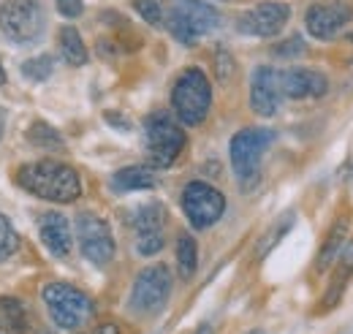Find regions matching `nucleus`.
Here are the masks:
<instances>
[{"label":"nucleus","mask_w":353,"mask_h":334,"mask_svg":"<svg viewBox=\"0 0 353 334\" xmlns=\"http://www.w3.org/2000/svg\"><path fill=\"white\" fill-rule=\"evenodd\" d=\"M283 84L280 71L272 66H259L250 77V109L259 117H274L283 104Z\"/></svg>","instance_id":"13"},{"label":"nucleus","mask_w":353,"mask_h":334,"mask_svg":"<svg viewBox=\"0 0 353 334\" xmlns=\"http://www.w3.org/2000/svg\"><path fill=\"white\" fill-rule=\"evenodd\" d=\"M90 334H120V326L117 324H101V326H95Z\"/></svg>","instance_id":"31"},{"label":"nucleus","mask_w":353,"mask_h":334,"mask_svg":"<svg viewBox=\"0 0 353 334\" xmlns=\"http://www.w3.org/2000/svg\"><path fill=\"white\" fill-rule=\"evenodd\" d=\"M19 188H25L30 196H39L54 204H74L82 196V179L77 168L60 161H36L19 168L17 174Z\"/></svg>","instance_id":"1"},{"label":"nucleus","mask_w":353,"mask_h":334,"mask_svg":"<svg viewBox=\"0 0 353 334\" xmlns=\"http://www.w3.org/2000/svg\"><path fill=\"white\" fill-rule=\"evenodd\" d=\"M52 68H54V63L49 55H39V57H30L22 63V74L30 82H46L52 77Z\"/></svg>","instance_id":"24"},{"label":"nucleus","mask_w":353,"mask_h":334,"mask_svg":"<svg viewBox=\"0 0 353 334\" xmlns=\"http://www.w3.org/2000/svg\"><path fill=\"white\" fill-rule=\"evenodd\" d=\"M41 299H44L52 324L63 332H77L88 326L95 315V302L85 291L68 283H46Z\"/></svg>","instance_id":"2"},{"label":"nucleus","mask_w":353,"mask_h":334,"mask_svg":"<svg viewBox=\"0 0 353 334\" xmlns=\"http://www.w3.org/2000/svg\"><path fill=\"white\" fill-rule=\"evenodd\" d=\"M77 239H79V250L95 266H109L114 261V234L112 226L95 215V212H79L77 215Z\"/></svg>","instance_id":"10"},{"label":"nucleus","mask_w":353,"mask_h":334,"mask_svg":"<svg viewBox=\"0 0 353 334\" xmlns=\"http://www.w3.org/2000/svg\"><path fill=\"white\" fill-rule=\"evenodd\" d=\"M193 334H215V329H212L210 324H201V326H199V329H196Z\"/></svg>","instance_id":"32"},{"label":"nucleus","mask_w":353,"mask_h":334,"mask_svg":"<svg viewBox=\"0 0 353 334\" xmlns=\"http://www.w3.org/2000/svg\"><path fill=\"white\" fill-rule=\"evenodd\" d=\"M291 223H294V215H285V217H283V220H280V223H277V226H274V228L266 234L264 242H261V248H259V258H261V255H266V253H269L274 245H277V242H280V237H283V234L291 228Z\"/></svg>","instance_id":"27"},{"label":"nucleus","mask_w":353,"mask_h":334,"mask_svg":"<svg viewBox=\"0 0 353 334\" xmlns=\"http://www.w3.org/2000/svg\"><path fill=\"white\" fill-rule=\"evenodd\" d=\"M57 3V11L65 17V19H77L82 11H85V3L82 0H54Z\"/></svg>","instance_id":"30"},{"label":"nucleus","mask_w":353,"mask_h":334,"mask_svg":"<svg viewBox=\"0 0 353 334\" xmlns=\"http://www.w3.org/2000/svg\"><path fill=\"white\" fill-rule=\"evenodd\" d=\"M144 139H147V158L155 168L172 166L188 141L182 126L166 112H152L144 120Z\"/></svg>","instance_id":"7"},{"label":"nucleus","mask_w":353,"mask_h":334,"mask_svg":"<svg viewBox=\"0 0 353 334\" xmlns=\"http://www.w3.org/2000/svg\"><path fill=\"white\" fill-rule=\"evenodd\" d=\"M234 71H236L234 57H231L225 49H218V55H215V74H218V82H221V84L231 82Z\"/></svg>","instance_id":"28"},{"label":"nucleus","mask_w":353,"mask_h":334,"mask_svg":"<svg viewBox=\"0 0 353 334\" xmlns=\"http://www.w3.org/2000/svg\"><path fill=\"white\" fill-rule=\"evenodd\" d=\"M163 217H166V215H163V207L155 204V202L139 207L136 220H133V226H136V250H139V255L150 258V255L163 250V245H166Z\"/></svg>","instance_id":"14"},{"label":"nucleus","mask_w":353,"mask_h":334,"mask_svg":"<svg viewBox=\"0 0 353 334\" xmlns=\"http://www.w3.org/2000/svg\"><path fill=\"white\" fill-rule=\"evenodd\" d=\"M17 248H19V234L14 231L11 220L0 212V261L8 258V255H14Z\"/></svg>","instance_id":"26"},{"label":"nucleus","mask_w":353,"mask_h":334,"mask_svg":"<svg viewBox=\"0 0 353 334\" xmlns=\"http://www.w3.org/2000/svg\"><path fill=\"white\" fill-rule=\"evenodd\" d=\"M351 277H353V237L345 242V248L340 250L337 261H334L332 277H329L326 291H323L321 302H318L315 315H326V313H332V310H337L343 304V296H345L348 286H351Z\"/></svg>","instance_id":"15"},{"label":"nucleus","mask_w":353,"mask_h":334,"mask_svg":"<svg viewBox=\"0 0 353 334\" xmlns=\"http://www.w3.org/2000/svg\"><path fill=\"white\" fill-rule=\"evenodd\" d=\"M0 334H8V329H6V324L0 321Z\"/></svg>","instance_id":"35"},{"label":"nucleus","mask_w":353,"mask_h":334,"mask_svg":"<svg viewBox=\"0 0 353 334\" xmlns=\"http://www.w3.org/2000/svg\"><path fill=\"white\" fill-rule=\"evenodd\" d=\"M291 19V6L283 0H266L253 6L250 11H245L236 19V30L245 36H256V39H272L277 36L285 22Z\"/></svg>","instance_id":"12"},{"label":"nucleus","mask_w":353,"mask_h":334,"mask_svg":"<svg viewBox=\"0 0 353 334\" xmlns=\"http://www.w3.org/2000/svg\"><path fill=\"white\" fill-rule=\"evenodd\" d=\"M57 41H60V55H63V60H65L68 66L79 68V66H85V63H88V57H90L88 46H85V41H82V33H79L74 25L60 28Z\"/></svg>","instance_id":"20"},{"label":"nucleus","mask_w":353,"mask_h":334,"mask_svg":"<svg viewBox=\"0 0 353 334\" xmlns=\"http://www.w3.org/2000/svg\"><path fill=\"white\" fill-rule=\"evenodd\" d=\"M221 25V14L204 0H172L166 11V28L179 43L193 46Z\"/></svg>","instance_id":"4"},{"label":"nucleus","mask_w":353,"mask_h":334,"mask_svg":"<svg viewBox=\"0 0 353 334\" xmlns=\"http://www.w3.org/2000/svg\"><path fill=\"white\" fill-rule=\"evenodd\" d=\"M182 212L196 231L212 228L225 212V196L215 185L204 179H193L182 188Z\"/></svg>","instance_id":"9"},{"label":"nucleus","mask_w":353,"mask_h":334,"mask_svg":"<svg viewBox=\"0 0 353 334\" xmlns=\"http://www.w3.org/2000/svg\"><path fill=\"white\" fill-rule=\"evenodd\" d=\"M353 22V8L343 0H321L312 3L305 14V28L312 39L332 41Z\"/></svg>","instance_id":"11"},{"label":"nucleus","mask_w":353,"mask_h":334,"mask_svg":"<svg viewBox=\"0 0 353 334\" xmlns=\"http://www.w3.org/2000/svg\"><path fill=\"white\" fill-rule=\"evenodd\" d=\"M39 237L44 248L54 258H68L71 255V223L63 212H46L39 220Z\"/></svg>","instance_id":"17"},{"label":"nucleus","mask_w":353,"mask_h":334,"mask_svg":"<svg viewBox=\"0 0 353 334\" xmlns=\"http://www.w3.org/2000/svg\"><path fill=\"white\" fill-rule=\"evenodd\" d=\"M0 315L8 334H30V318L19 299H0Z\"/></svg>","instance_id":"21"},{"label":"nucleus","mask_w":353,"mask_h":334,"mask_svg":"<svg viewBox=\"0 0 353 334\" xmlns=\"http://www.w3.org/2000/svg\"><path fill=\"white\" fill-rule=\"evenodd\" d=\"M172 109L182 126H201L212 109V84L201 68H185L172 90Z\"/></svg>","instance_id":"3"},{"label":"nucleus","mask_w":353,"mask_h":334,"mask_svg":"<svg viewBox=\"0 0 353 334\" xmlns=\"http://www.w3.org/2000/svg\"><path fill=\"white\" fill-rule=\"evenodd\" d=\"M176 269H179V277L185 283L199 269V245L190 234H179V239H176Z\"/></svg>","instance_id":"22"},{"label":"nucleus","mask_w":353,"mask_h":334,"mask_svg":"<svg viewBox=\"0 0 353 334\" xmlns=\"http://www.w3.org/2000/svg\"><path fill=\"white\" fill-rule=\"evenodd\" d=\"M28 141L39 150H54V153H63L65 150V139L60 136V130L49 126V123H41L36 120L33 126L28 128Z\"/></svg>","instance_id":"23"},{"label":"nucleus","mask_w":353,"mask_h":334,"mask_svg":"<svg viewBox=\"0 0 353 334\" xmlns=\"http://www.w3.org/2000/svg\"><path fill=\"white\" fill-rule=\"evenodd\" d=\"M0 84H6V71H3V63H0Z\"/></svg>","instance_id":"34"},{"label":"nucleus","mask_w":353,"mask_h":334,"mask_svg":"<svg viewBox=\"0 0 353 334\" xmlns=\"http://www.w3.org/2000/svg\"><path fill=\"white\" fill-rule=\"evenodd\" d=\"M46 28L44 6L39 0H3L0 3V36L17 46L41 39Z\"/></svg>","instance_id":"5"},{"label":"nucleus","mask_w":353,"mask_h":334,"mask_svg":"<svg viewBox=\"0 0 353 334\" xmlns=\"http://www.w3.org/2000/svg\"><path fill=\"white\" fill-rule=\"evenodd\" d=\"M155 171L150 166H125L112 177V188L117 193H131V190H150L155 188Z\"/></svg>","instance_id":"19"},{"label":"nucleus","mask_w":353,"mask_h":334,"mask_svg":"<svg viewBox=\"0 0 353 334\" xmlns=\"http://www.w3.org/2000/svg\"><path fill=\"white\" fill-rule=\"evenodd\" d=\"M3 130H6V115H3V109H0V139H3Z\"/></svg>","instance_id":"33"},{"label":"nucleus","mask_w":353,"mask_h":334,"mask_svg":"<svg viewBox=\"0 0 353 334\" xmlns=\"http://www.w3.org/2000/svg\"><path fill=\"white\" fill-rule=\"evenodd\" d=\"M305 52H307V46H305V39H302V36H291V39H285L283 43L274 46V55H277V57H299V55H305Z\"/></svg>","instance_id":"29"},{"label":"nucleus","mask_w":353,"mask_h":334,"mask_svg":"<svg viewBox=\"0 0 353 334\" xmlns=\"http://www.w3.org/2000/svg\"><path fill=\"white\" fill-rule=\"evenodd\" d=\"M172 286H174V280H172V272L166 264L144 266L133 280L128 307L136 315H155L166 307V302L172 296Z\"/></svg>","instance_id":"8"},{"label":"nucleus","mask_w":353,"mask_h":334,"mask_svg":"<svg viewBox=\"0 0 353 334\" xmlns=\"http://www.w3.org/2000/svg\"><path fill=\"white\" fill-rule=\"evenodd\" d=\"M133 8L139 11V17L150 28H163L166 25V14H163V8H161L158 0H133Z\"/></svg>","instance_id":"25"},{"label":"nucleus","mask_w":353,"mask_h":334,"mask_svg":"<svg viewBox=\"0 0 353 334\" xmlns=\"http://www.w3.org/2000/svg\"><path fill=\"white\" fill-rule=\"evenodd\" d=\"M248 334H264L261 329H253V332H248Z\"/></svg>","instance_id":"36"},{"label":"nucleus","mask_w":353,"mask_h":334,"mask_svg":"<svg viewBox=\"0 0 353 334\" xmlns=\"http://www.w3.org/2000/svg\"><path fill=\"white\" fill-rule=\"evenodd\" d=\"M283 95L294 101H310V98H323L329 92V77L315 71V68H288L280 71Z\"/></svg>","instance_id":"16"},{"label":"nucleus","mask_w":353,"mask_h":334,"mask_svg":"<svg viewBox=\"0 0 353 334\" xmlns=\"http://www.w3.org/2000/svg\"><path fill=\"white\" fill-rule=\"evenodd\" d=\"M272 139H274V133L269 128H242L239 133H234V139L228 144V158H231L234 174L242 188H253L259 182L261 161H264V153L272 144Z\"/></svg>","instance_id":"6"},{"label":"nucleus","mask_w":353,"mask_h":334,"mask_svg":"<svg viewBox=\"0 0 353 334\" xmlns=\"http://www.w3.org/2000/svg\"><path fill=\"white\" fill-rule=\"evenodd\" d=\"M348 234H351V215L343 212V215H337L334 223L329 226V231H326V237H323V245H321V250L315 255V264H312V272H315V275L329 272V269L334 266L337 255H340V250H343L345 242H348Z\"/></svg>","instance_id":"18"}]
</instances>
